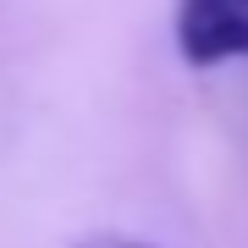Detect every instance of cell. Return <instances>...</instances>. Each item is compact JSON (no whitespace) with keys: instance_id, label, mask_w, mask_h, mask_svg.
Listing matches in <instances>:
<instances>
[{"instance_id":"6da1fadb","label":"cell","mask_w":248,"mask_h":248,"mask_svg":"<svg viewBox=\"0 0 248 248\" xmlns=\"http://www.w3.org/2000/svg\"><path fill=\"white\" fill-rule=\"evenodd\" d=\"M177 50L187 66L248 61V0H177Z\"/></svg>"},{"instance_id":"7a4b0ae2","label":"cell","mask_w":248,"mask_h":248,"mask_svg":"<svg viewBox=\"0 0 248 248\" xmlns=\"http://www.w3.org/2000/svg\"><path fill=\"white\" fill-rule=\"evenodd\" d=\"M78 248H155V243H138V237H122V232H105V237H89Z\"/></svg>"}]
</instances>
